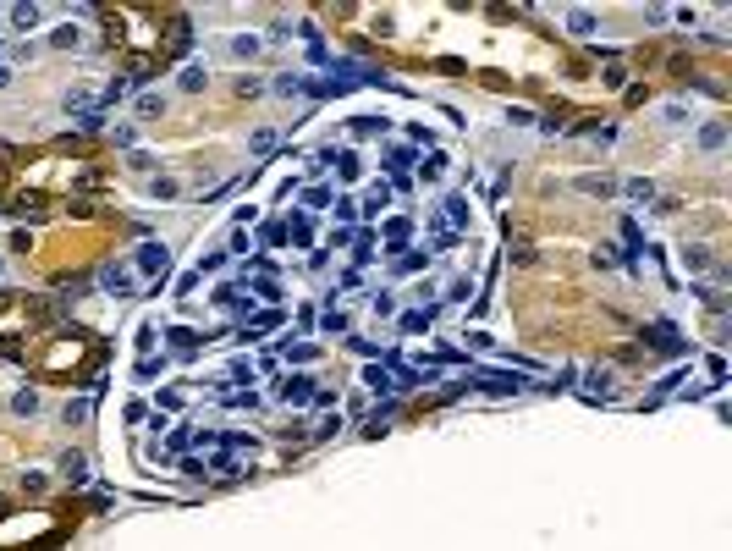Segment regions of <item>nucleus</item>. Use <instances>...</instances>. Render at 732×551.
Returning <instances> with one entry per match:
<instances>
[{
  "instance_id": "nucleus-3",
  "label": "nucleus",
  "mask_w": 732,
  "mask_h": 551,
  "mask_svg": "<svg viewBox=\"0 0 732 551\" xmlns=\"http://www.w3.org/2000/svg\"><path fill=\"white\" fill-rule=\"evenodd\" d=\"M11 22H17V28H33V22H39V11H33V6H17V11H11Z\"/></svg>"
},
{
  "instance_id": "nucleus-2",
  "label": "nucleus",
  "mask_w": 732,
  "mask_h": 551,
  "mask_svg": "<svg viewBox=\"0 0 732 551\" xmlns=\"http://www.w3.org/2000/svg\"><path fill=\"white\" fill-rule=\"evenodd\" d=\"M309 386H314V381H303V375H292V381H287V403H303V397H309Z\"/></svg>"
},
{
  "instance_id": "nucleus-4",
  "label": "nucleus",
  "mask_w": 732,
  "mask_h": 551,
  "mask_svg": "<svg viewBox=\"0 0 732 551\" xmlns=\"http://www.w3.org/2000/svg\"><path fill=\"white\" fill-rule=\"evenodd\" d=\"M567 22H573V33H589V28H595V17H589V11H573Z\"/></svg>"
},
{
  "instance_id": "nucleus-1",
  "label": "nucleus",
  "mask_w": 732,
  "mask_h": 551,
  "mask_svg": "<svg viewBox=\"0 0 732 551\" xmlns=\"http://www.w3.org/2000/svg\"><path fill=\"white\" fill-rule=\"evenodd\" d=\"M138 265H144V271H166V248H160V243H144V248H138Z\"/></svg>"
}]
</instances>
